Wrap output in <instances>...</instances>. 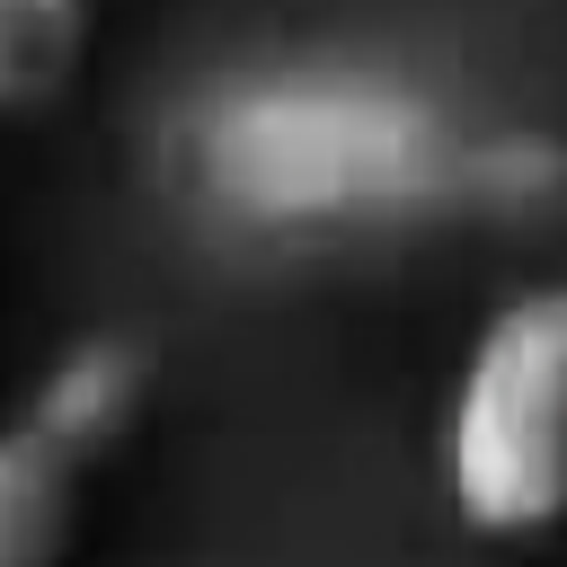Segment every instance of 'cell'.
Masks as SVG:
<instances>
[{"instance_id":"1","label":"cell","mask_w":567,"mask_h":567,"mask_svg":"<svg viewBox=\"0 0 567 567\" xmlns=\"http://www.w3.org/2000/svg\"><path fill=\"white\" fill-rule=\"evenodd\" d=\"M186 186L248 230H337L470 195V142L372 71H257L177 133Z\"/></svg>"},{"instance_id":"2","label":"cell","mask_w":567,"mask_h":567,"mask_svg":"<svg viewBox=\"0 0 567 567\" xmlns=\"http://www.w3.org/2000/svg\"><path fill=\"white\" fill-rule=\"evenodd\" d=\"M452 514L487 540L567 523V284L514 292L461 363L443 434Z\"/></svg>"},{"instance_id":"3","label":"cell","mask_w":567,"mask_h":567,"mask_svg":"<svg viewBox=\"0 0 567 567\" xmlns=\"http://www.w3.org/2000/svg\"><path fill=\"white\" fill-rule=\"evenodd\" d=\"M142 399H151V346L142 337H80L44 363V381L27 399V425L89 470L97 452H115L142 425Z\"/></svg>"},{"instance_id":"4","label":"cell","mask_w":567,"mask_h":567,"mask_svg":"<svg viewBox=\"0 0 567 567\" xmlns=\"http://www.w3.org/2000/svg\"><path fill=\"white\" fill-rule=\"evenodd\" d=\"M80 461L27 416L0 425V567H62L80 540Z\"/></svg>"},{"instance_id":"5","label":"cell","mask_w":567,"mask_h":567,"mask_svg":"<svg viewBox=\"0 0 567 567\" xmlns=\"http://www.w3.org/2000/svg\"><path fill=\"white\" fill-rule=\"evenodd\" d=\"M97 0H0V115H44L89 71Z\"/></svg>"}]
</instances>
